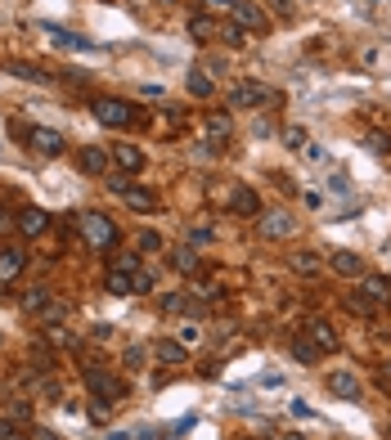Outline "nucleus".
Here are the masks:
<instances>
[{
  "label": "nucleus",
  "mask_w": 391,
  "mask_h": 440,
  "mask_svg": "<svg viewBox=\"0 0 391 440\" xmlns=\"http://www.w3.org/2000/svg\"><path fill=\"white\" fill-rule=\"evenodd\" d=\"M140 359H144V350H140V346H131V350H126V364H131V369H140Z\"/></svg>",
  "instance_id": "e433bc0d"
},
{
  "label": "nucleus",
  "mask_w": 391,
  "mask_h": 440,
  "mask_svg": "<svg viewBox=\"0 0 391 440\" xmlns=\"http://www.w3.org/2000/svg\"><path fill=\"white\" fill-rule=\"evenodd\" d=\"M221 36H225V45H234V50H238V45H247V32H243V27H238V23L221 27Z\"/></svg>",
  "instance_id": "c85d7f7f"
},
{
  "label": "nucleus",
  "mask_w": 391,
  "mask_h": 440,
  "mask_svg": "<svg viewBox=\"0 0 391 440\" xmlns=\"http://www.w3.org/2000/svg\"><path fill=\"white\" fill-rule=\"evenodd\" d=\"M153 355L162 359V364H185V346H180V341H158Z\"/></svg>",
  "instance_id": "412c9836"
},
{
  "label": "nucleus",
  "mask_w": 391,
  "mask_h": 440,
  "mask_svg": "<svg viewBox=\"0 0 391 440\" xmlns=\"http://www.w3.org/2000/svg\"><path fill=\"white\" fill-rule=\"evenodd\" d=\"M189 36H194V41H212L216 23H212V18H189Z\"/></svg>",
  "instance_id": "b1692460"
},
{
  "label": "nucleus",
  "mask_w": 391,
  "mask_h": 440,
  "mask_svg": "<svg viewBox=\"0 0 391 440\" xmlns=\"http://www.w3.org/2000/svg\"><path fill=\"white\" fill-rule=\"evenodd\" d=\"M113 162H117L122 171H144V153H140L135 144H117L113 149Z\"/></svg>",
  "instance_id": "f8f14e48"
},
{
  "label": "nucleus",
  "mask_w": 391,
  "mask_h": 440,
  "mask_svg": "<svg viewBox=\"0 0 391 440\" xmlns=\"http://www.w3.org/2000/svg\"><path fill=\"white\" fill-rule=\"evenodd\" d=\"M131 283H135V292H153V274H149V270H135V274H131Z\"/></svg>",
  "instance_id": "7c9ffc66"
},
{
  "label": "nucleus",
  "mask_w": 391,
  "mask_h": 440,
  "mask_svg": "<svg viewBox=\"0 0 391 440\" xmlns=\"http://www.w3.org/2000/svg\"><path fill=\"white\" fill-rule=\"evenodd\" d=\"M27 144H32L36 153H45V158H59V153H63V135H59V130H45V126H32V130H27Z\"/></svg>",
  "instance_id": "423d86ee"
},
{
  "label": "nucleus",
  "mask_w": 391,
  "mask_h": 440,
  "mask_svg": "<svg viewBox=\"0 0 391 440\" xmlns=\"http://www.w3.org/2000/svg\"><path fill=\"white\" fill-rule=\"evenodd\" d=\"M45 305H50V292H45V288H32V292L23 296V310H27V314H41Z\"/></svg>",
  "instance_id": "5701e85b"
},
{
  "label": "nucleus",
  "mask_w": 391,
  "mask_h": 440,
  "mask_svg": "<svg viewBox=\"0 0 391 440\" xmlns=\"http://www.w3.org/2000/svg\"><path fill=\"white\" fill-rule=\"evenodd\" d=\"M292 216L288 212H270V216H261V238H288L292 234Z\"/></svg>",
  "instance_id": "0eeeda50"
},
{
  "label": "nucleus",
  "mask_w": 391,
  "mask_h": 440,
  "mask_svg": "<svg viewBox=\"0 0 391 440\" xmlns=\"http://www.w3.org/2000/svg\"><path fill=\"white\" fill-rule=\"evenodd\" d=\"M347 305H351V310H356V314H374V301H369L365 292H360V296H351Z\"/></svg>",
  "instance_id": "2f4dec72"
},
{
  "label": "nucleus",
  "mask_w": 391,
  "mask_h": 440,
  "mask_svg": "<svg viewBox=\"0 0 391 440\" xmlns=\"http://www.w3.org/2000/svg\"><path fill=\"white\" fill-rule=\"evenodd\" d=\"M108 292H117V296H131V292H135L131 270H117V265H113V270H108Z\"/></svg>",
  "instance_id": "6ab92c4d"
},
{
  "label": "nucleus",
  "mask_w": 391,
  "mask_h": 440,
  "mask_svg": "<svg viewBox=\"0 0 391 440\" xmlns=\"http://www.w3.org/2000/svg\"><path fill=\"white\" fill-rule=\"evenodd\" d=\"M117 270H131V274H135V270H140V256H131V252H122V256H117Z\"/></svg>",
  "instance_id": "f704fd0d"
},
{
  "label": "nucleus",
  "mask_w": 391,
  "mask_h": 440,
  "mask_svg": "<svg viewBox=\"0 0 391 440\" xmlns=\"http://www.w3.org/2000/svg\"><path fill=\"white\" fill-rule=\"evenodd\" d=\"M140 247H144V252H158V247H162V234H153V229H144V234H140Z\"/></svg>",
  "instance_id": "473e14b6"
},
{
  "label": "nucleus",
  "mask_w": 391,
  "mask_h": 440,
  "mask_svg": "<svg viewBox=\"0 0 391 440\" xmlns=\"http://www.w3.org/2000/svg\"><path fill=\"white\" fill-rule=\"evenodd\" d=\"M283 440H306V436H297V432H288V436H283Z\"/></svg>",
  "instance_id": "58836bf2"
},
{
  "label": "nucleus",
  "mask_w": 391,
  "mask_h": 440,
  "mask_svg": "<svg viewBox=\"0 0 391 440\" xmlns=\"http://www.w3.org/2000/svg\"><path fill=\"white\" fill-rule=\"evenodd\" d=\"M207 135H216V139H230V117H207Z\"/></svg>",
  "instance_id": "c756f323"
},
{
  "label": "nucleus",
  "mask_w": 391,
  "mask_h": 440,
  "mask_svg": "<svg viewBox=\"0 0 391 440\" xmlns=\"http://www.w3.org/2000/svg\"><path fill=\"white\" fill-rule=\"evenodd\" d=\"M365 296H369V301H391V283L387 279H378V274H374V279H365Z\"/></svg>",
  "instance_id": "4be33fe9"
},
{
  "label": "nucleus",
  "mask_w": 391,
  "mask_h": 440,
  "mask_svg": "<svg viewBox=\"0 0 391 440\" xmlns=\"http://www.w3.org/2000/svg\"><path fill=\"white\" fill-rule=\"evenodd\" d=\"M85 382H90V391H94V396H99V400H108V405H113V400H122V396H126V387H122V382L113 378V373L85 369Z\"/></svg>",
  "instance_id": "7ed1b4c3"
},
{
  "label": "nucleus",
  "mask_w": 391,
  "mask_h": 440,
  "mask_svg": "<svg viewBox=\"0 0 391 440\" xmlns=\"http://www.w3.org/2000/svg\"><path fill=\"white\" fill-rule=\"evenodd\" d=\"M45 225H50V216H45V212H36V207H32V212H23V216H18V229H23L27 238L45 234Z\"/></svg>",
  "instance_id": "2eb2a0df"
},
{
  "label": "nucleus",
  "mask_w": 391,
  "mask_h": 440,
  "mask_svg": "<svg viewBox=\"0 0 391 440\" xmlns=\"http://www.w3.org/2000/svg\"><path fill=\"white\" fill-rule=\"evenodd\" d=\"M306 328H310V341H315L319 350H338V332H333L328 319H310Z\"/></svg>",
  "instance_id": "9b49d317"
},
{
  "label": "nucleus",
  "mask_w": 391,
  "mask_h": 440,
  "mask_svg": "<svg viewBox=\"0 0 391 440\" xmlns=\"http://www.w3.org/2000/svg\"><path fill=\"white\" fill-rule=\"evenodd\" d=\"M234 212L238 216H256L261 212V198H256L252 189H234Z\"/></svg>",
  "instance_id": "a211bd4d"
},
{
  "label": "nucleus",
  "mask_w": 391,
  "mask_h": 440,
  "mask_svg": "<svg viewBox=\"0 0 391 440\" xmlns=\"http://www.w3.org/2000/svg\"><path fill=\"white\" fill-rule=\"evenodd\" d=\"M189 94H198V99H207V94H212V81H207V72H189Z\"/></svg>",
  "instance_id": "cd10ccee"
},
{
  "label": "nucleus",
  "mask_w": 391,
  "mask_h": 440,
  "mask_svg": "<svg viewBox=\"0 0 391 440\" xmlns=\"http://www.w3.org/2000/svg\"><path fill=\"white\" fill-rule=\"evenodd\" d=\"M23 265H27V256L18 252V247H14V252H0V283H9Z\"/></svg>",
  "instance_id": "dca6fc26"
},
{
  "label": "nucleus",
  "mask_w": 391,
  "mask_h": 440,
  "mask_svg": "<svg viewBox=\"0 0 391 440\" xmlns=\"http://www.w3.org/2000/svg\"><path fill=\"white\" fill-rule=\"evenodd\" d=\"M94 117L103 121V126H131V121H135V108H131V103H122V99H99L94 103Z\"/></svg>",
  "instance_id": "f03ea898"
},
{
  "label": "nucleus",
  "mask_w": 391,
  "mask_h": 440,
  "mask_svg": "<svg viewBox=\"0 0 391 440\" xmlns=\"http://www.w3.org/2000/svg\"><path fill=\"white\" fill-rule=\"evenodd\" d=\"M234 23L243 27V32H247V27H252V32H265V14L252 5V0H238V5H234Z\"/></svg>",
  "instance_id": "6e6552de"
},
{
  "label": "nucleus",
  "mask_w": 391,
  "mask_h": 440,
  "mask_svg": "<svg viewBox=\"0 0 391 440\" xmlns=\"http://www.w3.org/2000/svg\"><path fill=\"white\" fill-rule=\"evenodd\" d=\"M41 319H45V323H50V328H63V319H68V305H59V301H50V305H45V310H41Z\"/></svg>",
  "instance_id": "a878e982"
},
{
  "label": "nucleus",
  "mask_w": 391,
  "mask_h": 440,
  "mask_svg": "<svg viewBox=\"0 0 391 440\" xmlns=\"http://www.w3.org/2000/svg\"><path fill=\"white\" fill-rule=\"evenodd\" d=\"M36 391H41L45 400H54V396H59V382H54V378H41V382H36Z\"/></svg>",
  "instance_id": "72a5a7b5"
},
{
  "label": "nucleus",
  "mask_w": 391,
  "mask_h": 440,
  "mask_svg": "<svg viewBox=\"0 0 391 440\" xmlns=\"http://www.w3.org/2000/svg\"><path fill=\"white\" fill-rule=\"evenodd\" d=\"M288 355L297 359V364H315V359H319V346H315L310 337H292L288 341Z\"/></svg>",
  "instance_id": "4468645a"
},
{
  "label": "nucleus",
  "mask_w": 391,
  "mask_h": 440,
  "mask_svg": "<svg viewBox=\"0 0 391 440\" xmlns=\"http://www.w3.org/2000/svg\"><path fill=\"white\" fill-rule=\"evenodd\" d=\"M81 229H85V238H90L94 247H108L113 238H117V225H113L108 216H99V212H90V216H85V220H81Z\"/></svg>",
  "instance_id": "20e7f679"
},
{
  "label": "nucleus",
  "mask_w": 391,
  "mask_h": 440,
  "mask_svg": "<svg viewBox=\"0 0 391 440\" xmlns=\"http://www.w3.org/2000/svg\"><path fill=\"white\" fill-rule=\"evenodd\" d=\"M171 270L194 274V270H198V252H194V247H180V252H171Z\"/></svg>",
  "instance_id": "aec40b11"
},
{
  "label": "nucleus",
  "mask_w": 391,
  "mask_h": 440,
  "mask_svg": "<svg viewBox=\"0 0 391 440\" xmlns=\"http://www.w3.org/2000/svg\"><path fill=\"white\" fill-rule=\"evenodd\" d=\"M288 270H292V274H306V279H310V274L324 270V261H319L315 252H292V256H288Z\"/></svg>",
  "instance_id": "ddd939ff"
},
{
  "label": "nucleus",
  "mask_w": 391,
  "mask_h": 440,
  "mask_svg": "<svg viewBox=\"0 0 391 440\" xmlns=\"http://www.w3.org/2000/svg\"><path fill=\"white\" fill-rule=\"evenodd\" d=\"M324 387H328V396H338V400H360V378L356 373H328L324 378Z\"/></svg>",
  "instance_id": "39448f33"
},
{
  "label": "nucleus",
  "mask_w": 391,
  "mask_h": 440,
  "mask_svg": "<svg viewBox=\"0 0 391 440\" xmlns=\"http://www.w3.org/2000/svg\"><path fill=\"white\" fill-rule=\"evenodd\" d=\"M283 139H288L292 149H301V144H306V130H301V126H292V130H288V135H283Z\"/></svg>",
  "instance_id": "c9c22d12"
},
{
  "label": "nucleus",
  "mask_w": 391,
  "mask_h": 440,
  "mask_svg": "<svg viewBox=\"0 0 391 440\" xmlns=\"http://www.w3.org/2000/svg\"><path fill=\"white\" fill-rule=\"evenodd\" d=\"M122 198H126V203L135 207V212H153V203H158V198L149 194V189H135V185H126V189H122Z\"/></svg>",
  "instance_id": "f3484780"
},
{
  "label": "nucleus",
  "mask_w": 391,
  "mask_h": 440,
  "mask_svg": "<svg viewBox=\"0 0 391 440\" xmlns=\"http://www.w3.org/2000/svg\"><path fill=\"white\" fill-rule=\"evenodd\" d=\"M0 440H5V436H0Z\"/></svg>",
  "instance_id": "a19ab883"
},
{
  "label": "nucleus",
  "mask_w": 391,
  "mask_h": 440,
  "mask_svg": "<svg viewBox=\"0 0 391 440\" xmlns=\"http://www.w3.org/2000/svg\"><path fill=\"white\" fill-rule=\"evenodd\" d=\"M274 99H279V94H274L270 85H261V81H243V85H234V94H230L234 108H270Z\"/></svg>",
  "instance_id": "f257e3e1"
},
{
  "label": "nucleus",
  "mask_w": 391,
  "mask_h": 440,
  "mask_svg": "<svg viewBox=\"0 0 391 440\" xmlns=\"http://www.w3.org/2000/svg\"><path fill=\"white\" fill-rule=\"evenodd\" d=\"M207 5H238V0H207Z\"/></svg>",
  "instance_id": "4c0bfd02"
},
{
  "label": "nucleus",
  "mask_w": 391,
  "mask_h": 440,
  "mask_svg": "<svg viewBox=\"0 0 391 440\" xmlns=\"http://www.w3.org/2000/svg\"><path fill=\"white\" fill-rule=\"evenodd\" d=\"M387 440H391V427H387Z\"/></svg>",
  "instance_id": "ea45409f"
},
{
  "label": "nucleus",
  "mask_w": 391,
  "mask_h": 440,
  "mask_svg": "<svg viewBox=\"0 0 391 440\" xmlns=\"http://www.w3.org/2000/svg\"><path fill=\"white\" fill-rule=\"evenodd\" d=\"M162 310H167V314H180V310H194V301H189L185 292H171V296H162Z\"/></svg>",
  "instance_id": "393cba45"
},
{
  "label": "nucleus",
  "mask_w": 391,
  "mask_h": 440,
  "mask_svg": "<svg viewBox=\"0 0 391 440\" xmlns=\"http://www.w3.org/2000/svg\"><path fill=\"white\" fill-rule=\"evenodd\" d=\"M5 68L14 76H23V81H50V76H45L41 68H32V63H5Z\"/></svg>",
  "instance_id": "bb28decb"
},
{
  "label": "nucleus",
  "mask_w": 391,
  "mask_h": 440,
  "mask_svg": "<svg viewBox=\"0 0 391 440\" xmlns=\"http://www.w3.org/2000/svg\"><path fill=\"white\" fill-rule=\"evenodd\" d=\"M77 167L85 171V176H103V171H108V149H81Z\"/></svg>",
  "instance_id": "1a4fd4ad"
},
{
  "label": "nucleus",
  "mask_w": 391,
  "mask_h": 440,
  "mask_svg": "<svg viewBox=\"0 0 391 440\" xmlns=\"http://www.w3.org/2000/svg\"><path fill=\"white\" fill-rule=\"evenodd\" d=\"M328 261H333V270H338L342 279H360V274H365V261H360L356 252H333Z\"/></svg>",
  "instance_id": "9d476101"
}]
</instances>
